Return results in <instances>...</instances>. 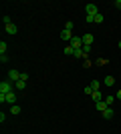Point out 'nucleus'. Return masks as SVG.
Masks as SVG:
<instances>
[{
	"label": "nucleus",
	"instance_id": "1",
	"mask_svg": "<svg viewBox=\"0 0 121 134\" xmlns=\"http://www.w3.org/2000/svg\"><path fill=\"white\" fill-rule=\"evenodd\" d=\"M0 102H6V104L14 106V102H16V90H14V92H8V94H0Z\"/></svg>",
	"mask_w": 121,
	"mask_h": 134
},
{
	"label": "nucleus",
	"instance_id": "2",
	"mask_svg": "<svg viewBox=\"0 0 121 134\" xmlns=\"http://www.w3.org/2000/svg\"><path fill=\"white\" fill-rule=\"evenodd\" d=\"M8 92H14V84L10 80H2L0 82V94H8Z\"/></svg>",
	"mask_w": 121,
	"mask_h": 134
},
{
	"label": "nucleus",
	"instance_id": "3",
	"mask_svg": "<svg viewBox=\"0 0 121 134\" xmlns=\"http://www.w3.org/2000/svg\"><path fill=\"white\" fill-rule=\"evenodd\" d=\"M85 12H87V16H97L99 8H97V4H87L85 6Z\"/></svg>",
	"mask_w": 121,
	"mask_h": 134
},
{
	"label": "nucleus",
	"instance_id": "4",
	"mask_svg": "<svg viewBox=\"0 0 121 134\" xmlns=\"http://www.w3.org/2000/svg\"><path fill=\"white\" fill-rule=\"evenodd\" d=\"M69 46H73L75 50H79V48H83V38L81 36H73V40L69 42Z\"/></svg>",
	"mask_w": 121,
	"mask_h": 134
},
{
	"label": "nucleus",
	"instance_id": "5",
	"mask_svg": "<svg viewBox=\"0 0 121 134\" xmlns=\"http://www.w3.org/2000/svg\"><path fill=\"white\" fill-rule=\"evenodd\" d=\"M8 80H10L12 84H16L18 80H20V72H18V70H8Z\"/></svg>",
	"mask_w": 121,
	"mask_h": 134
},
{
	"label": "nucleus",
	"instance_id": "6",
	"mask_svg": "<svg viewBox=\"0 0 121 134\" xmlns=\"http://www.w3.org/2000/svg\"><path fill=\"white\" fill-rule=\"evenodd\" d=\"M61 38L63 40H67V42H71V40H73V32H71V30H61Z\"/></svg>",
	"mask_w": 121,
	"mask_h": 134
},
{
	"label": "nucleus",
	"instance_id": "7",
	"mask_svg": "<svg viewBox=\"0 0 121 134\" xmlns=\"http://www.w3.org/2000/svg\"><path fill=\"white\" fill-rule=\"evenodd\" d=\"M6 32H8V34H16L18 32V28H16V24H14V22H10V24H6Z\"/></svg>",
	"mask_w": 121,
	"mask_h": 134
},
{
	"label": "nucleus",
	"instance_id": "8",
	"mask_svg": "<svg viewBox=\"0 0 121 134\" xmlns=\"http://www.w3.org/2000/svg\"><path fill=\"white\" fill-rule=\"evenodd\" d=\"M81 38H83V44H93L95 36H93V34H85V36H81Z\"/></svg>",
	"mask_w": 121,
	"mask_h": 134
},
{
	"label": "nucleus",
	"instance_id": "9",
	"mask_svg": "<svg viewBox=\"0 0 121 134\" xmlns=\"http://www.w3.org/2000/svg\"><path fill=\"white\" fill-rule=\"evenodd\" d=\"M24 88H26V82H24V80H18V82L14 84V90H20V92H22Z\"/></svg>",
	"mask_w": 121,
	"mask_h": 134
},
{
	"label": "nucleus",
	"instance_id": "10",
	"mask_svg": "<svg viewBox=\"0 0 121 134\" xmlns=\"http://www.w3.org/2000/svg\"><path fill=\"white\" fill-rule=\"evenodd\" d=\"M95 108H97L99 112H103L105 108H109V106H107V104H105V100H101V102H95Z\"/></svg>",
	"mask_w": 121,
	"mask_h": 134
},
{
	"label": "nucleus",
	"instance_id": "11",
	"mask_svg": "<svg viewBox=\"0 0 121 134\" xmlns=\"http://www.w3.org/2000/svg\"><path fill=\"white\" fill-rule=\"evenodd\" d=\"M101 114H103V118H113V108H111V106H109V108H105Z\"/></svg>",
	"mask_w": 121,
	"mask_h": 134
},
{
	"label": "nucleus",
	"instance_id": "12",
	"mask_svg": "<svg viewBox=\"0 0 121 134\" xmlns=\"http://www.w3.org/2000/svg\"><path fill=\"white\" fill-rule=\"evenodd\" d=\"M103 84H105V86H113V84H115V78H113V76H105Z\"/></svg>",
	"mask_w": 121,
	"mask_h": 134
},
{
	"label": "nucleus",
	"instance_id": "13",
	"mask_svg": "<svg viewBox=\"0 0 121 134\" xmlns=\"http://www.w3.org/2000/svg\"><path fill=\"white\" fill-rule=\"evenodd\" d=\"M91 98H93L95 102H101V90H95V92L91 94Z\"/></svg>",
	"mask_w": 121,
	"mask_h": 134
},
{
	"label": "nucleus",
	"instance_id": "14",
	"mask_svg": "<svg viewBox=\"0 0 121 134\" xmlns=\"http://www.w3.org/2000/svg\"><path fill=\"white\" fill-rule=\"evenodd\" d=\"M89 86L93 88V92H95V90H101V82H99V80H93V82L89 84Z\"/></svg>",
	"mask_w": 121,
	"mask_h": 134
},
{
	"label": "nucleus",
	"instance_id": "15",
	"mask_svg": "<svg viewBox=\"0 0 121 134\" xmlns=\"http://www.w3.org/2000/svg\"><path fill=\"white\" fill-rule=\"evenodd\" d=\"M10 114H20V106H18V104L10 106Z\"/></svg>",
	"mask_w": 121,
	"mask_h": 134
},
{
	"label": "nucleus",
	"instance_id": "16",
	"mask_svg": "<svg viewBox=\"0 0 121 134\" xmlns=\"http://www.w3.org/2000/svg\"><path fill=\"white\" fill-rule=\"evenodd\" d=\"M65 54H69V56H75V48H73V46H67V48H65Z\"/></svg>",
	"mask_w": 121,
	"mask_h": 134
},
{
	"label": "nucleus",
	"instance_id": "17",
	"mask_svg": "<svg viewBox=\"0 0 121 134\" xmlns=\"http://www.w3.org/2000/svg\"><path fill=\"white\" fill-rule=\"evenodd\" d=\"M113 102H115V96H107V98H105V104H107V106H111Z\"/></svg>",
	"mask_w": 121,
	"mask_h": 134
},
{
	"label": "nucleus",
	"instance_id": "18",
	"mask_svg": "<svg viewBox=\"0 0 121 134\" xmlns=\"http://www.w3.org/2000/svg\"><path fill=\"white\" fill-rule=\"evenodd\" d=\"M75 56H77V58H85V52H83V48H79V50H75Z\"/></svg>",
	"mask_w": 121,
	"mask_h": 134
},
{
	"label": "nucleus",
	"instance_id": "19",
	"mask_svg": "<svg viewBox=\"0 0 121 134\" xmlns=\"http://www.w3.org/2000/svg\"><path fill=\"white\" fill-rule=\"evenodd\" d=\"M103 22V14H101V12H99L97 16H95V24H101Z\"/></svg>",
	"mask_w": 121,
	"mask_h": 134
},
{
	"label": "nucleus",
	"instance_id": "20",
	"mask_svg": "<svg viewBox=\"0 0 121 134\" xmlns=\"http://www.w3.org/2000/svg\"><path fill=\"white\" fill-rule=\"evenodd\" d=\"M0 54H6V42H4V40L0 42Z\"/></svg>",
	"mask_w": 121,
	"mask_h": 134
},
{
	"label": "nucleus",
	"instance_id": "21",
	"mask_svg": "<svg viewBox=\"0 0 121 134\" xmlns=\"http://www.w3.org/2000/svg\"><path fill=\"white\" fill-rule=\"evenodd\" d=\"M20 80H24V82H28V72H20Z\"/></svg>",
	"mask_w": 121,
	"mask_h": 134
},
{
	"label": "nucleus",
	"instance_id": "22",
	"mask_svg": "<svg viewBox=\"0 0 121 134\" xmlns=\"http://www.w3.org/2000/svg\"><path fill=\"white\" fill-rule=\"evenodd\" d=\"M83 52L89 54V52H91V44H83Z\"/></svg>",
	"mask_w": 121,
	"mask_h": 134
},
{
	"label": "nucleus",
	"instance_id": "23",
	"mask_svg": "<svg viewBox=\"0 0 121 134\" xmlns=\"http://www.w3.org/2000/svg\"><path fill=\"white\" fill-rule=\"evenodd\" d=\"M65 30H71V32H73V22H67V24H65Z\"/></svg>",
	"mask_w": 121,
	"mask_h": 134
},
{
	"label": "nucleus",
	"instance_id": "24",
	"mask_svg": "<svg viewBox=\"0 0 121 134\" xmlns=\"http://www.w3.org/2000/svg\"><path fill=\"white\" fill-rule=\"evenodd\" d=\"M0 62H2V64H4V62H8V56H6V54H0Z\"/></svg>",
	"mask_w": 121,
	"mask_h": 134
},
{
	"label": "nucleus",
	"instance_id": "25",
	"mask_svg": "<svg viewBox=\"0 0 121 134\" xmlns=\"http://www.w3.org/2000/svg\"><path fill=\"white\" fill-rule=\"evenodd\" d=\"M85 94H89V96L93 94V88H91V86H85Z\"/></svg>",
	"mask_w": 121,
	"mask_h": 134
},
{
	"label": "nucleus",
	"instance_id": "26",
	"mask_svg": "<svg viewBox=\"0 0 121 134\" xmlns=\"http://www.w3.org/2000/svg\"><path fill=\"white\" fill-rule=\"evenodd\" d=\"M85 22H95V16H85Z\"/></svg>",
	"mask_w": 121,
	"mask_h": 134
},
{
	"label": "nucleus",
	"instance_id": "27",
	"mask_svg": "<svg viewBox=\"0 0 121 134\" xmlns=\"http://www.w3.org/2000/svg\"><path fill=\"white\" fill-rule=\"evenodd\" d=\"M2 22H4V26H6V24H10V16H4V18H2Z\"/></svg>",
	"mask_w": 121,
	"mask_h": 134
},
{
	"label": "nucleus",
	"instance_id": "28",
	"mask_svg": "<svg viewBox=\"0 0 121 134\" xmlns=\"http://www.w3.org/2000/svg\"><path fill=\"white\" fill-rule=\"evenodd\" d=\"M115 6H117V8L121 10V0H115Z\"/></svg>",
	"mask_w": 121,
	"mask_h": 134
},
{
	"label": "nucleus",
	"instance_id": "29",
	"mask_svg": "<svg viewBox=\"0 0 121 134\" xmlns=\"http://www.w3.org/2000/svg\"><path fill=\"white\" fill-rule=\"evenodd\" d=\"M117 100H121V88L117 90Z\"/></svg>",
	"mask_w": 121,
	"mask_h": 134
},
{
	"label": "nucleus",
	"instance_id": "30",
	"mask_svg": "<svg viewBox=\"0 0 121 134\" xmlns=\"http://www.w3.org/2000/svg\"><path fill=\"white\" fill-rule=\"evenodd\" d=\"M117 46H119V48H121V40H119V42H117Z\"/></svg>",
	"mask_w": 121,
	"mask_h": 134
}]
</instances>
